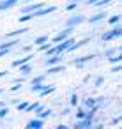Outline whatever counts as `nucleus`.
Wrapping results in <instances>:
<instances>
[{
    "instance_id": "cd10ccee",
    "label": "nucleus",
    "mask_w": 122,
    "mask_h": 129,
    "mask_svg": "<svg viewBox=\"0 0 122 129\" xmlns=\"http://www.w3.org/2000/svg\"><path fill=\"white\" fill-rule=\"evenodd\" d=\"M101 127H103V124H97V125H92L90 129H101Z\"/></svg>"
},
{
    "instance_id": "2eb2a0df",
    "label": "nucleus",
    "mask_w": 122,
    "mask_h": 129,
    "mask_svg": "<svg viewBox=\"0 0 122 129\" xmlns=\"http://www.w3.org/2000/svg\"><path fill=\"white\" fill-rule=\"evenodd\" d=\"M97 103H99V101H96V99H92V97H88V99L85 101V104H87V106H90V108H92V106L96 108V104H97Z\"/></svg>"
},
{
    "instance_id": "0eeeda50",
    "label": "nucleus",
    "mask_w": 122,
    "mask_h": 129,
    "mask_svg": "<svg viewBox=\"0 0 122 129\" xmlns=\"http://www.w3.org/2000/svg\"><path fill=\"white\" fill-rule=\"evenodd\" d=\"M28 60H30V57H25V58H18V60H14V62H13V66H14V67H20V66L27 64Z\"/></svg>"
},
{
    "instance_id": "f8f14e48",
    "label": "nucleus",
    "mask_w": 122,
    "mask_h": 129,
    "mask_svg": "<svg viewBox=\"0 0 122 129\" xmlns=\"http://www.w3.org/2000/svg\"><path fill=\"white\" fill-rule=\"evenodd\" d=\"M64 69H66L64 66H58V67H50V69H48V73H50V74H55V73H60V71H64Z\"/></svg>"
},
{
    "instance_id": "dca6fc26",
    "label": "nucleus",
    "mask_w": 122,
    "mask_h": 129,
    "mask_svg": "<svg viewBox=\"0 0 122 129\" xmlns=\"http://www.w3.org/2000/svg\"><path fill=\"white\" fill-rule=\"evenodd\" d=\"M23 32H27V28H20V30H14V32H9L7 37H13V36H18V34H23Z\"/></svg>"
},
{
    "instance_id": "aec40b11",
    "label": "nucleus",
    "mask_w": 122,
    "mask_h": 129,
    "mask_svg": "<svg viewBox=\"0 0 122 129\" xmlns=\"http://www.w3.org/2000/svg\"><path fill=\"white\" fill-rule=\"evenodd\" d=\"M118 20H120V16H111V18L108 20V23H110V25H115V23H117Z\"/></svg>"
},
{
    "instance_id": "ddd939ff",
    "label": "nucleus",
    "mask_w": 122,
    "mask_h": 129,
    "mask_svg": "<svg viewBox=\"0 0 122 129\" xmlns=\"http://www.w3.org/2000/svg\"><path fill=\"white\" fill-rule=\"evenodd\" d=\"M43 76H37V78H34L32 80V87H41V83H43Z\"/></svg>"
},
{
    "instance_id": "4468645a",
    "label": "nucleus",
    "mask_w": 122,
    "mask_h": 129,
    "mask_svg": "<svg viewBox=\"0 0 122 129\" xmlns=\"http://www.w3.org/2000/svg\"><path fill=\"white\" fill-rule=\"evenodd\" d=\"M20 71H21V74H27V73H30V71H32V66H27V64H25V66H21V67H20Z\"/></svg>"
},
{
    "instance_id": "c85d7f7f",
    "label": "nucleus",
    "mask_w": 122,
    "mask_h": 129,
    "mask_svg": "<svg viewBox=\"0 0 122 129\" xmlns=\"http://www.w3.org/2000/svg\"><path fill=\"white\" fill-rule=\"evenodd\" d=\"M57 129H69V127H67V125H58Z\"/></svg>"
},
{
    "instance_id": "f03ea898",
    "label": "nucleus",
    "mask_w": 122,
    "mask_h": 129,
    "mask_svg": "<svg viewBox=\"0 0 122 129\" xmlns=\"http://www.w3.org/2000/svg\"><path fill=\"white\" fill-rule=\"evenodd\" d=\"M118 36H122V28H113V30L103 34V41H110V39H115Z\"/></svg>"
},
{
    "instance_id": "39448f33",
    "label": "nucleus",
    "mask_w": 122,
    "mask_h": 129,
    "mask_svg": "<svg viewBox=\"0 0 122 129\" xmlns=\"http://www.w3.org/2000/svg\"><path fill=\"white\" fill-rule=\"evenodd\" d=\"M27 129H43V120H41V118L30 120V122L27 124Z\"/></svg>"
},
{
    "instance_id": "423d86ee",
    "label": "nucleus",
    "mask_w": 122,
    "mask_h": 129,
    "mask_svg": "<svg viewBox=\"0 0 122 129\" xmlns=\"http://www.w3.org/2000/svg\"><path fill=\"white\" fill-rule=\"evenodd\" d=\"M16 2L14 0H4V2H0V11H4V9H9V7H13Z\"/></svg>"
},
{
    "instance_id": "1a4fd4ad",
    "label": "nucleus",
    "mask_w": 122,
    "mask_h": 129,
    "mask_svg": "<svg viewBox=\"0 0 122 129\" xmlns=\"http://www.w3.org/2000/svg\"><path fill=\"white\" fill-rule=\"evenodd\" d=\"M104 16H106L104 13H99V14H96V16H92V18H90L88 21H90V23H97V21H101V20H103Z\"/></svg>"
},
{
    "instance_id": "9d476101",
    "label": "nucleus",
    "mask_w": 122,
    "mask_h": 129,
    "mask_svg": "<svg viewBox=\"0 0 122 129\" xmlns=\"http://www.w3.org/2000/svg\"><path fill=\"white\" fill-rule=\"evenodd\" d=\"M46 43H48V36H41V37L36 39V46H43V44H46Z\"/></svg>"
},
{
    "instance_id": "b1692460",
    "label": "nucleus",
    "mask_w": 122,
    "mask_h": 129,
    "mask_svg": "<svg viewBox=\"0 0 122 129\" xmlns=\"http://www.w3.org/2000/svg\"><path fill=\"white\" fill-rule=\"evenodd\" d=\"M48 115H51V110H46V111H43V113H41V120H43V118H46Z\"/></svg>"
},
{
    "instance_id": "9b49d317",
    "label": "nucleus",
    "mask_w": 122,
    "mask_h": 129,
    "mask_svg": "<svg viewBox=\"0 0 122 129\" xmlns=\"http://www.w3.org/2000/svg\"><path fill=\"white\" fill-rule=\"evenodd\" d=\"M14 44H16V41H9V43H6V44H0V51L11 50V46H14Z\"/></svg>"
},
{
    "instance_id": "5701e85b",
    "label": "nucleus",
    "mask_w": 122,
    "mask_h": 129,
    "mask_svg": "<svg viewBox=\"0 0 122 129\" xmlns=\"http://www.w3.org/2000/svg\"><path fill=\"white\" fill-rule=\"evenodd\" d=\"M76 103H78V95H76V94H73V95H71V104H73V106H76Z\"/></svg>"
},
{
    "instance_id": "6ab92c4d",
    "label": "nucleus",
    "mask_w": 122,
    "mask_h": 129,
    "mask_svg": "<svg viewBox=\"0 0 122 129\" xmlns=\"http://www.w3.org/2000/svg\"><path fill=\"white\" fill-rule=\"evenodd\" d=\"M122 60V55H111L110 57V62H120Z\"/></svg>"
},
{
    "instance_id": "f257e3e1",
    "label": "nucleus",
    "mask_w": 122,
    "mask_h": 129,
    "mask_svg": "<svg viewBox=\"0 0 122 129\" xmlns=\"http://www.w3.org/2000/svg\"><path fill=\"white\" fill-rule=\"evenodd\" d=\"M81 21H85V16L78 14V16H73V18H69V20L66 21V27H67V28H73V27H76V25H78V23H81Z\"/></svg>"
},
{
    "instance_id": "a211bd4d",
    "label": "nucleus",
    "mask_w": 122,
    "mask_h": 129,
    "mask_svg": "<svg viewBox=\"0 0 122 129\" xmlns=\"http://www.w3.org/2000/svg\"><path fill=\"white\" fill-rule=\"evenodd\" d=\"M57 62H60V57H50V58H48V64H50V66H53V64H57Z\"/></svg>"
},
{
    "instance_id": "393cba45",
    "label": "nucleus",
    "mask_w": 122,
    "mask_h": 129,
    "mask_svg": "<svg viewBox=\"0 0 122 129\" xmlns=\"http://www.w3.org/2000/svg\"><path fill=\"white\" fill-rule=\"evenodd\" d=\"M7 113H9V110H7V108H4V110H0V118H4V117H6Z\"/></svg>"
},
{
    "instance_id": "412c9836",
    "label": "nucleus",
    "mask_w": 122,
    "mask_h": 129,
    "mask_svg": "<svg viewBox=\"0 0 122 129\" xmlns=\"http://www.w3.org/2000/svg\"><path fill=\"white\" fill-rule=\"evenodd\" d=\"M27 106H28V103H27V101H23V103H20V104H18V110H20V111H23V110H27Z\"/></svg>"
},
{
    "instance_id": "7c9ffc66",
    "label": "nucleus",
    "mask_w": 122,
    "mask_h": 129,
    "mask_svg": "<svg viewBox=\"0 0 122 129\" xmlns=\"http://www.w3.org/2000/svg\"><path fill=\"white\" fill-rule=\"evenodd\" d=\"M0 94H2V90H0Z\"/></svg>"
},
{
    "instance_id": "a878e982",
    "label": "nucleus",
    "mask_w": 122,
    "mask_h": 129,
    "mask_svg": "<svg viewBox=\"0 0 122 129\" xmlns=\"http://www.w3.org/2000/svg\"><path fill=\"white\" fill-rule=\"evenodd\" d=\"M50 48H51V46H50V44L46 43V44H43V46H39V51H44V50H50Z\"/></svg>"
},
{
    "instance_id": "20e7f679",
    "label": "nucleus",
    "mask_w": 122,
    "mask_h": 129,
    "mask_svg": "<svg viewBox=\"0 0 122 129\" xmlns=\"http://www.w3.org/2000/svg\"><path fill=\"white\" fill-rule=\"evenodd\" d=\"M57 7L55 6H51V7H46V9H41V11H37V13H34V14H30V18H37V16H44V14H48V13H53Z\"/></svg>"
},
{
    "instance_id": "7ed1b4c3",
    "label": "nucleus",
    "mask_w": 122,
    "mask_h": 129,
    "mask_svg": "<svg viewBox=\"0 0 122 129\" xmlns=\"http://www.w3.org/2000/svg\"><path fill=\"white\" fill-rule=\"evenodd\" d=\"M71 32H73V28H66V30H62V32H60V34H58V36L53 39V41L62 44L64 41H67V39H69V34H71Z\"/></svg>"
},
{
    "instance_id": "f3484780",
    "label": "nucleus",
    "mask_w": 122,
    "mask_h": 129,
    "mask_svg": "<svg viewBox=\"0 0 122 129\" xmlns=\"http://www.w3.org/2000/svg\"><path fill=\"white\" fill-rule=\"evenodd\" d=\"M76 117H78L80 120H85V118H87V113H85L83 110H78V111H76Z\"/></svg>"
},
{
    "instance_id": "bb28decb",
    "label": "nucleus",
    "mask_w": 122,
    "mask_h": 129,
    "mask_svg": "<svg viewBox=\"0 0 122 129\" xmlns=\"http://www.w3.org/2000/svg\"><path fill=\"white\" fill-rule=\"evenodd\" d=\"M7 53H9V50H4V51H0V58H2L4 55H7Z\"/></svg>"
},
{
    "instance_id": "6e6552de",
    "label": "nucleus",
    "mask_w": 122,
    "mask_h": 129,
    "mask_svg": "<svg viewBox=\"0 0 122 129\" xmlns=\"http://www.w3.org/2000/svg\"><path fill=\"white\" fill-rule=\"evenodd\" d=\"M53 90H55V87H53V85H48V87H43V90L39 92V95H48V94H50V92H53Z\"/></svg>"
},
{
    "instance_id": "4be33fe9",
    "label": "nucleus",
    "mask_w": 122,
    "mask_h": 129,
    "mask_svg": "<svg viewBox=\"0 0 122 129\" xmlns=\"http://www.w3.org/2000/svg\"><path fill=\"white\" fill-rule=\"evenodd\" d=\"M76 7H78V4H76V2H73V4H69V6L66 7V11H74Z\"/></svg>"
},
{
    "instance_id": "c756f323",
    "label": "nucleus",
    "mask_w": 122,
    "mask_h": 129,
    "mask_svg": "<svg viewBox=\"0 0 122 129\" xmlns=\"http://www.w3.org/2000/svg\"><path fill=\"white\" fill-rule=\"evenodd\" d=\"M7 74V71H0V76H6Z\"/></svg>"
}]
</instances>
